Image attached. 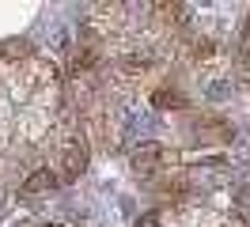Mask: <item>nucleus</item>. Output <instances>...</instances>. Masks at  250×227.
<instances>
[{"mask_svg":"<svg viewBox=\"0 0 250 227\" xmlns=\"http://www.w3.org/2000/svg\"><path fill=\"white\" fill-rule=\"evenodd\" d=\"M80 166L83 136L57 68L34 53H0V197Z\"/></svg>","mask_w":250,"mask_h":227,"instance_id":"obj_1","label":"nucleus"},{"mask_svg":"<svg viewBox=\"0 0 250 227\" xmlns=\"http://www.w3.org/2000/svg\"><path fill=\"white\" fill-rule=\"evenodd\" d=\"M247 49H250V42H247Z\"/></svg>","mask_w":250,"mask_h":227,"instance_id":"obj_3","label":"nucleus"},{"mask_svg":"<svg viewBox=\"0 0 250 227\" xmlns=\"http://www.w3.org/2000/svg\"><path fill=\"white\" fill-rule=\"evenodd\" d=\"M152 227H243V224L231 220L228 212L208 208V205H178V208L163 212Z\"/></svg>","mask_w":250,"mask_h":227,"instance_id":"obj_2","label":"nucleus"}]
</instances>
